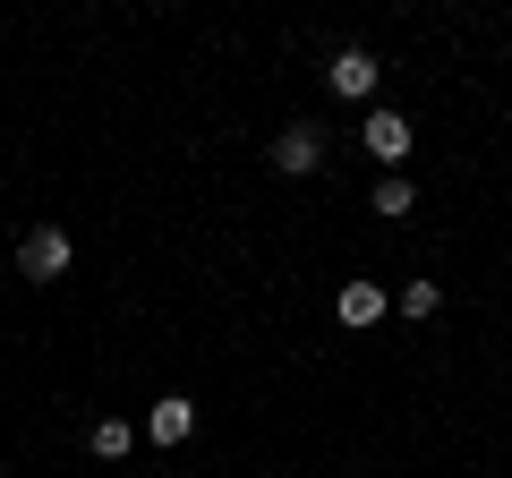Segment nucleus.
Masks as SVG:
<instances>
[{
  "instance_id": "6e6552de",
  "label": "nucleus",
  "mask_w": 512,
  "mask_h": 478,
  "mask_svg": "<svg viewBox=\"0 0 512 478\" xmlns=\"http://www.w3.org/2000/svg\"><path fill=\"white\" fill-rule=\"evenodd\" d=\"M86 444H94V461H120L128 444H137V427H128V419H94V436H86Z\"/></svg>"
},
{
  "instance_id": "f03ea898",
  "label": "nucleus",
  "mask_w": 512,
  "mask_h": 478,
  "mask_svg": "<svg viewBox=\"0 0 512 478\" xmlns=\"http://www.w3.org/2000/svg\"><path fill=\"white\" fill-rule=\"evenodd\" d=\"M316 163H325V129H308V120H291V129L274 137V171H291V180H308Z\"/></svg>"
},
{
  "instance_id": "423d86ee",
  "label": "nucleus",
  "mask_w": 512,
  "mask_h": 478,
  "mask_svg": "<svg viewBox=\"0 0 512 478\" xmlns=\"http://www.w3.org/2000/svg\"><path fill=\"white\" fill-rule=\"evenodd\" d=\"M188 427H197V402H188V393H163V402L146 410V436L154 444H188Z\"/></svg>"
},
{
  "instance_id": "7ed1b4c3",
  "label": "nucleus",
  "mask_w": 512,
  "mask_h": 478,
  "mask_svg": "<svg viewBox=\"0 0 512 478\" xmlns=\"http://www.w3.org/2000/svg\"><path fill=\"white\" fill-rule=\"evenodd\" d=\"M333 94H350V103H367V94H376V77H384V60L376 52H359V43H350V52H333Z\"/></svg>"
},
{
  "instance_id": "1a4fd4ad",
  "label": "nucleus",
  "mask_w": 512,
  "mask_h": 478,
  "mask_svg": "<svg viewBox=\"0 0 512 478\" xmlns=\"http://www.w3.org/2000/svg\"><path fill=\"white\" fill-rule=\"evenodd\" d=\"M393 308H402V316H436V308H444V291L419 274V282H402V299H393Z\"/></svg>"
},
{
  "instance_id": "20e7f679",
  "label": "nucleus",
  "mask_w": 512,
  "mask_h": 478,
  "mask_svg": "<svg viewBox=\"0 0 512 478\" xmlns=\"http://www.w3.org/2000/svg\"><path fill=\"white\" fill-rule=\"evenodd\" d=\"M367 154H376V163H410V146H419V137H410V120L402 111H367Z\"/></svg>"
},
{
  "instance_id": "39448f33",
  "label": "nucleus",
  "mask_w": 512,
  "mask_h": 478,
  "mask_svg": "<svg viewBox=\"0 0 512 478\" xmlns=\"http://www.w3.org/2000/svg\"><path fill=\"white\" fill-rule=\"evenodd\" d=\"M384 308H393V299H384V291H376V282H367V274H359V282H342V299H333V316H342L350 333H367V325H376Z\"/></svg>"
},
{
  "instance_id": "0eeeda50",
  "label": "nucleus",
  "mask_w": 512,
  "mask_h": 478,
  "mask_svg": "<svg viewBox=\"0 0 512 478\" xmlns=\"http://www.w3.org/2000/svg\"><path fill=\"white\" fill-rule=\"evenodd\" d=\"M367 205H376V214H384V222H402V214H410V205H419V188H410V180H402V171H393V180H376V197H367Z\"/></svg>"
},
{
  "instance_id": "f257e3e1",
  "label": "nucleus",
  "mask_w": 512,
  "mask_h": 478,
  "mask_svg": "<svg viewBox=\"0 0 512 478\" xmlns=\"http://www.w3.org/2000/svg\"><path fill=\"white\" fill-rule=\"evenodd\" d=\"M69 257H77V248H69L60 222H43V231L18 239V274H26V282H60V274H69Z\"/></svg>"
}]
</instances>
